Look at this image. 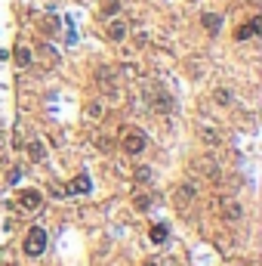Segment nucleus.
I'll return each instance as SVG.
<instances>
[{
    "label": "nucleus",
    "mask_w": 262,
    "mask_h": 266,
    "mask_svg": "<svg viewBox=\"0 0 262 266\" xmlns=\"http://www.w3.org/2000/svg\"><path fill=\"white\" fill-rule=\"evenodd\" d=\"M145 146H148V139H145V133H142V130H136V127H126V130L121 133V149H123L126 155H133V158H136V155H142V152H145Z\"/></svg>",
    "instance_id": "obj_1"
},
{
    "label": "nucleus",
    "mask_w": 262,
    "mask_h": 266,
    "mask_svg": "<svg viewBox=\"0 0 262 266\" xmlns=\"http://www.w3.org/2000/svg\"><path fill=\"white\" fill-rule=\"evenodd\" d=\"M96 87H99L102 96L117 99V74H114L111 65H99V68H96Z\"/></svg>",
    "instance_id": "obj_2"
},
{
    "label": "nucleus",
    "mask_w": 262,
    "mask_h": 266,
    "mask_svg": "<svg viewBox=\"0 0 262 266\" xmlns=\"http://www.w3.org/2000/svg\"><path fill=\"white\" fill-rule=\"evenodd\" d=\"M46 242H49V238H46V229L44 226H31L28 229V235H25V254H28V257H40V254H44L46 251Z\"/></svg>",
    "instance_id": "obj_3"
},
{
    "label": "nucleus",
    "mask_w": 262,
    "mask_h": 266,
    "mask_svg": "<svg viewBox=\"0 0 262 266\" xmlns=\"http://www.w3.org/2000/svg\"><path fill=\"white\" fill-rule=\"evenodd\" d=\"M145 96H148V102H151V109H154V112H164V115L173 112V96L167 93L164 87H148Z\"/></svg>",
    "instance_id": "obj_4"
},
{
    "label": "nucleus",
    "mask_w": 262,
    "mask_h": 266,
    "mask_svg": "<svg viewBox=\"0 0 262 266\" xmlns=\"http://www.w3.org/2000/svg\"><path fill=\"white\" fill-rule=\"evenodd\" d=\"M216 207H219V214H222L225 223H238L244 217V207H241V201H234V198H216Z\"/></svg>",
    "instance_id": "obj_5"
},
{
    "label": "nucleus",
    "mask_w": 262,
    "mask_h": 266,
    "mask_svg": "<svg viewBox=\"0 0 262 266\" xmlns=\"http://www.w3.org/2000/svg\"><path fill=\"white\" fill-rule=\"evenodd\" d=\"M15 204H19L25 214H34L37 207L44 204V198H40V192H37V189H22V192L15 195Z\"/></svg>",
    "instance_id": "obj_6"
},
{
    "label": "nucleus",
    "mask_w": 262,
    "mask_h": 266,
    "mask_svg": "<svg viewBox=\"0 0 262 266\" xmlns=\"http://www.w3.org/2000/svg\"><path fill=\"white\" fill-rule=\"evenodd\" d=\"M256 34H262V16H253L247 25H238V28H234V40H250Z\"/></svg>",
    "instance_id": "obj_7"
},
{
    "label": "nucleus",
    "mask_w": 262,
    "mask_h": 266,
    "mask_svg": "<svg viewBox=\"0 0 262 266\" xmlns=\"http://www.w3.org/2000/svg\"><path fill=\"white\" fill-rule=\"evenodd\" d=\"M37 28H40V34H59L62 22H59V16L46 13V16H40V19H37Z\"/></svg>",
    "instance_id": "obj_8"
},
{
    "label": "nucleus",
    "mask_w": 262,
    "mask_h": 266,
    "mask_svg": "<svg viewBox=\"0 0 262 266\" xmlns=\"http://www.w3.org/2000/svg\"><path fill=\"white\" fill-rule=\"evenodd\" d=\"M83 192H90V177L87 173H77V177L65 186V195H83Z\"/></svg>",
    "instance_id": "obj_9"
},
{
    "label": "nucleus",
    "mask_w": 262,
    "mask_h": 266,
    "mask_svg": "<svg viewBox=\"0 0 262 266\" xmlns=\"http://www.w3.org/2000/svg\"><path fill=\"white\" fill-rule=\"evenodd\" d=\"M37 56H40V59H44V62L49 65V68H53V65H59V50H56L53 44H46V40H40Z\"/></svg>",
    "instance_id": "obj_10"
},
{
    "label": "nucleus",
    "mask_w": 262,
    "mask_h": 266,
    "mask_svg": "<svg viewBox=\"0 0 262 266\" xmlns=\"http://www.w3.org/2000/svg\"><path fill=\"white\" fill-rule=\"evenodd\" d=\"M126 22H121V19H114V22H108V40H114V44H123L126 40Z\"/></svg>",
    "instance_id": "obj_11"
},
{
    "label": "nucleus",
    "mask_w": 262,
    "mask_h": 266,
    "mask_svg": "<svg viewBox=\"0 0 262 266\" xmlns=\"http://www.w3.org/2000/svg\"><path fill=\"white\" fill-rule=\"evenodd\" d=\"M200 25H204L210 34H219V28H222V16H219V13H204V16H200Z\"/></svg>",
    "instance_id": "obj_12"
},
{
    "label": "nucleus",
    "mask_w": 262,
    "mask_h": 266,
    "mask_svg": "<svg viewBox=\"0 0 262 266\" xmlns=\"http://www.w3.org/2000/svg\"><path fill=\"white\" fill-rule=\"evenodd\" d=\"M194 167L204 173L207 180H219V164H216V161H210V158H200V161L194 164Z\"/></svg>",
    "instance_id": "obj_13"
},
{
    "label": "nucleus",
    "mask_w": 262,
    "mask_h": 266,
    "mask_svg": "<svg viewBox=\"0 0 262 266\" xmlns=\"http://www.w3.org/2000/svg\"><path fill=\"white\" fill-rule=\"evenodd\" d=\"M191 198H194V186H191V183H182V186L176 189V204L185 207V204L191 201Z\"/></svg>",
    "instance_id": "obj_14"
},
{
    "label": "nucleus",
    "mask_w": 262,
    "mask_h": 266,
    "mask_svg": "<svg viewBox=\"0 0 262 266\" xmlns=\"http://www.w3.org/2000/svg\"><path fill=\"white\" fill-rule=\"evenodd\" d=\"M148 238H151L154 245H164L167 238H170V229H167L164 223H154V226H151V232H148Z\"/></svg>",
    "instance_id": "obj_15"
},
{
    "label": "nucleus",
    "mask_w": 262,
    "mask_h": 266,
    "mask_svg": "<svg viewBox=\"0 0 262 266\" xmlns=\"http://www.w3.org/2000/svg\"><path fill=\"white\" fill-rule=\"evenodd\" d=\"M28 155H31V161H44V158H46V146L40 143V139H34V143H28Z\"/></svg>",
    "instance_id": "obj_16"
},
{
    "label": "nucleus",
    "mask_w": 262,
    "mask_h": 266,
    "mask_svg": "<svg viewBox=\"0 0 262 266\" xmlns=\"http://www.w3.org/2000/svg\"><path fill=\"white\" fill-rule=\"evenodd\" d=\"M87 118L102 121V118H105V105H102V102H90V105H87Z\"/></svg>",
    "instance_id": "obj_17"
},
{
    "label": "nucleus",
    "mask_w": 262,
    "mask_h": 266,
    "mask_svg": "<svg viewBox=\"0 0 262 266\" xmlns=\"http://www.w3.org/2000/svg\"><path fill=\"white\" fill-rule=\"evenodd\" d=\"M15 62H19L22 68H28L31 65V50L28 47H15Z\"/></svg>",
    "instance_id": "obj_18"
},
{
    "label": "nucleus",
    "mask_w": 262,
    "mask_h": 266,
    "mask_svg": "<svg viewBox=\"0 0 262 266\" xmlns=\"http://www.w3.org/2000/svg\"><path fill=\"white\" fill-rule=\"evenodd\" d=\"M213 99L219 105H231V93H228L225 87H219V90H213Z\"/></svg>",
    "instance_id": "obj_19"
},
{
    "label": "nucleus",
    "mask_w": 262,
    "mask_h": 266,
    "mask_svg": "<svg viewBox=\"0 0 262 266\" xmlns=\"http://www.w3.org/2000/svg\"><path fill=\"white\" fill-rule=\"evenodd\" d=\"M200 139H204L207 146H216L219 143V133L216 130H200Z\"/></svg>",
    "instance_id": "obj_20"
},
{
    "label": "nucleus",
    "mask_w": 262,
    "mask_h": 266,
    "mask_svg": "<svg viewBox=\"0 0 262 266\" xmlns=\"http://www.w3.org/2000/svg\"><path fill=\"white\" fill-rule=\"evenodd\" d=\"M133 204H136L139 211H148V207H151V195H136V201H133Z\"/></svg>",
    "instance_id": "obj_21"
},
{
    "label": "nucleus",
    "mask_w": 262,
    "mask_h": 266,
    "mask_svg": "<svg viewBox=\"0 0 262 266\" xmlns=\"http://www.w3.org/2000/svg\"><path fill=\"white\" fill-rule=\"evenodd\" d=\"M151 180V167H145V164H142V167L136 170V183H148Z\"/></svg>",
    "instance_id": "obj_22"
},
{
    "label": "nucleus",
    "mask_w": 262,
    "mask_h": 266,
    "mask_svg": "<svg viewBox=\"0 0 262 266\" xmlns=\"http://www.w3.org/2000/svg\"><path fill=\"white\" fill-rule=\"evenodd\" d=\"M117 10H121V3H117V0H105V6H102V13H105V16H114Z\"/></svg>",
    "instance_id": "obj_23"
},
{
    "label": "nucleus",
    "mask_w": 262,
    "mask_h": 266,
    "mask_svg": "<svg viewBox=\"0 0 262 266\" xmlns=\"http://www.w3.org/2000/svg\"><path fill=\"white\" fill-rule=\"evenodd\" d=\"M19 177H22V170H19V167L10 170V183H19Z\"/></svg>",
    "instance_id": "obj_24"
},
{
    "label": "nucleus",
    "mask_w": 262,
    "mask_h": 266,
    "mask_svg": "<svg viewBox=\"0 0 262 266\" xmlns=\"http://www.w3.org/2000/svg\"><path fill=\"white\" fill-rule=\"evenodd\" d=\"M77 3H90V0H77Z\"/></svg>",
    "instance_id": "obj_25"
},
{
    "label": "nucleus",
    "mask_w": 262,
    "mask_h": 266,
    "mask_svg": "<svg viewBox=\"0 0 262 266\" xmlns=\"http://www.w3.org/2000/svg\"><path fill=\"white\" fill-rule=\"evenodd\" d=\"M145 266H157V263H145Z\"/></svg>",
    "instance_id": "obj_26"
}]
</instances>
